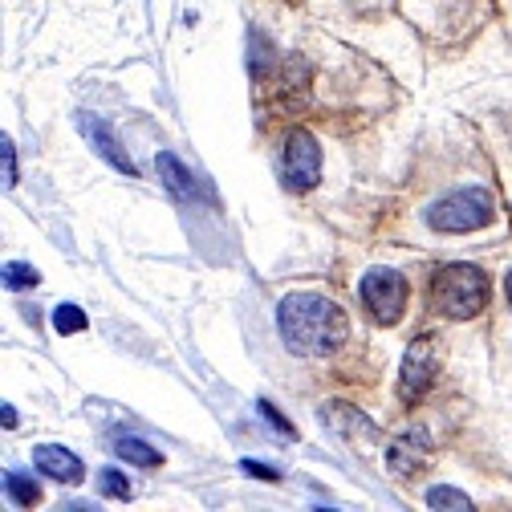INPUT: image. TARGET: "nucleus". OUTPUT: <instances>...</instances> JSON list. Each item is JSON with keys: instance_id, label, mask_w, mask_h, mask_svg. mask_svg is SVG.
Returning <instances> with one entry per match:
<instances>
[{"instance_id": "f257e3e1", "label": "nucleus", "mask_w": 512, "mask_h": 512, "mask_svg": "<svg viewBox=\"0 0 512 512\" xmlns=\"http://www.w3.org/2000/svg\"><path fill=\"white\" fill-rule=\"evenodd\" d=\"M277 330L293 354L326 358V354L346 346L350 317L338 301H330L322 293H289L277 309Z\"/></svg>"}, {"instance_id": "f03ea898", "label": "nucleus", "mask_w": 512, "mask_h": 512, "mask_svg": "<svg viewBox=\"0 0 512 512\" xmlns=\"http://www.w3.org/2000/svg\"><path fill=\"white\" fill-rule=\"evenodd\" d=\"M431 297L443 317L452 322H468L488 305V273L476 265H443L431 277Z\"/></svg>"}, {"instance_id": "7ed1b4c3", "label": "nucleus", "mask_w": 512, "mask_h": 512, "mask_svg": "<svg viewBox=\"0 0 512 512\" xmlns=\"http://www.w3.org/2000/svg\"><path fill=\"white\" fill-rule=\"evenodd\" d=\"M492 216H496V204L484 187H460L427 208V224L435 232H476L492 224Z\"/></svg>"}, {"instance_id": "20e7f679", "label": "nucleus", "mask_w": 512, "mask_h": 512, "mask_svg": "<svg viewBox=\"0 0 512 512\" xmlns=\"http://www.w3.org/2000/svg\"><path fill=\"white\" fill-rule=\"evenodd\" d=\"M358 293H362V305L370 309V317L378 326H395V322H403V313H407V281H403V273H395V269H370L366 277H362V285H358Z\"/></svg>"}, {"instance_id": "39448f33", "label": "nucleus", "mask_w": 512, "mask_h": 512, "mask_svg": "<svg viewBox=\"0 0 512 512\" xmlns=\"http://www.w3.org/2000/svg\"><path fill=\"white\" fill-rule=\"evenodd\" d=\"M317 179H322V147H317L309 131H293L281 155V183L305 196V191L317 187Z\"/></svg>"}, {"instance_id": "423d86ee", "label": "nucleus", "mask_w": 512, "mask_h": 512, "mask_svg": "<svg viewBox=\"0 0 512 512\" xmlns=\"http://www.w3.org/2000/svg\"><path fill=\"white\" fill-rule=\"evenodd\" d=\"M435 370H439V362H435V346H431V338H419V342L407 350V358H403L399 399H403V403H419V399L427 395V387L435 382Z\"/></svg>"}, {"instance_id": "0eeeda50", "label": "nucleus", "mask_w": 512, "mask_h": 512, "mask_svg": "<svg viewBox=\"0 0 512 512\" xmlns=\"http://www.w3.org/2000/svg\"><path fill=\"white\" fill-rule=\"evenodd\" d=\"M427 460H431V435H427L423 427L403 431V435L387 447V468H391V476H399V480L419 476V472L427 468Z\"/></svg>"}, {"instance_id": "6e6552de", "label": "nucleus", "mask_w": 512, "mask_h": 512, "mask_svg": "<svg viewBox=\"0 0 512 512\" xmlns=\"http://www.w3.org/2000/svg\"><path fill=\"white\" fill-rule=\"evenodd\" d=\"M33 464L53 484H82L86 480V464L70 452V447H61V443H37L33 447Z\"/></svg>"}, {"instance_id": "1a4fd4ad", "label": "nucleus", "mask_w": 512, "mask_h": 512, "mask_svg": "<svg viewBox=\"0 0 512 512\" xmlns=\"http://www.w3.org/2000/svg\"><path fill=\"white\" fill-rule=\"evenodd\" d=\"M78 122H82V135H86V143H90V147H94V151H98V155H102V159H106L114 171H122V175H135V171H139V167L131 163V155H126V147L118 143V135L110 131V126H106L102 118L82 114Z\"/></svg>"}, {"instance_id": "9d476101", "label": "nucleus", "mask_w": 512, "mask_h": 512, "mask_svg": "<svg viewBox=\"0 0 512 512\" xmlns=\"http://www.w3.org/2000/svg\"><path fill=\"white\" fill-rule=\"evenodd\" d=\"M322 419L342 439H374V423L358 407H350V403H326L322 407Z\"/></svg>"}, {"instance_id": "9b49d317", "label": "nucleus", "mask_w": 512, "mask_h": 512, "mask_svg": "<svg viewBox=\"0 0 512 512\" xmlns=\"http://www.w3.org/2000/svg\"><path fill=\"white\" fill-rule=\"evenodd\" d=\"M155 171H159V179L167 183L171 196H179V200H191V196H196V179H191V171H187L171 151H163V155L155 159Z\"/></svg>"}, {"instance_id": "f8f14e48", "label": "nucleus", "mask_w": 512, "mask_h": 512, "mask_svg": "<svg viewBox=\"0 0 512 512\" xmlns=\"http://www.w3.org/2000/svg\"><path fill=\"white\" fill-rule=\"evenodd\" d=\"M114 452H118V460H131V464H139V468H159V464H163V456L155 452V447L143 443V439H135V435L114 439Z\"/></svg>"}, {"instance_id": "ddd939ff", "label": "nucleus", "mask_w": 512, "mask_h": 512, "mask_svg": "<svg viewBox=\"0 0 512 512\" xmlns=\"http://www.w3.org/2000/svg\"><path fill=\"white\" fill-rule=\"evenodd\" d=\"M86 326H90V322H86V309H78V305H70V301L53 309V330H57V334L70 338V334H82Z\"/></svg>"}, {"instance_id": "4468645a", "label": "nucleus", "mask_w": 512, "mask_h": 512, "mask_svg": "<svg viewBox=\"0 0 512 512\" xmlns=\"http://www.w3.org/2000/svg\"><path fill=\"white\" fill-rule=\"evenodd\" d=\"M98 492L106 500H131V480H126L118 468H102L98 472Z\"/></svg>"}, {"instance_id": "2eb2a0df", "label": "nucleus", "mask_w": 512, "mask_h": 512, "mask_svg": "<svg viewBox=\"0 0 512 512\" xmlns=\"http://www.w3.org/2000/svg\"><path fill=\"white\" fill-rule=\"evenodd\" d=\"M5 488H9V496L17 500V504H37V480L33 476H25V472H5Z\"/></svg>"}, {"instance_id": "dca6fc26", "label": "nucleus", "mask_w": 512, "mask_h": 512, "mask_svg": "<svg viewBox=\"0 0 512 512\" xmlns=\"http://www.w3.org/2000/svg\"><path fill=\"white\" fill-rule=\"evenodd\" d=\"M427 504H431V508H456V512H468V508H472V500H468L460 488H443V484L427 492Z\"/></svg>"}, {"instance_id": "f3484780", "label": "nucleus", "mask_w": 512, "mask_h": 512, "mask_svg": "<svg viewBox=\"0 0 512 512\" xmlns=\"http://www.w3.org/2000/svg\"><path fill=\"white\" fill-rule=\"evenodd\" d=\"M37 281H41V277H37L29 265H21V261H9V265H5V285H9V289H33Z\"/></svg>"}, {"instance_id": "a211bd4d", "label": "nucleus", "mask_w": 512, "mask_h": 512, "mask_svg": "<svg viewBox=\"0 0 512 512\" xmlns=\"http://www.w3.org/2000/svg\"><path fill=\"white\" fill-rule=\"evenodd\" d=\"M0 155H5V187L13 191L17 187V151H13V139H0Z\"/></svg>"}, {"instance_id": "6ab92c4d", "label": "nucleus", "mask_w": 512, "mask_h": 512, "mask_svg": "<svg viewBox=\"0 0 512 512\" xmlns=\"http://www.w3.org/2000/svg\"><path fill=\"white\" fill-rule=\"evenodd\" d=\"M261 415H265V419H269L285 439H293V435H297V431L289 427V419H285V415H277V407H273V403H261Z\"/></svg>"}, {"instance_id": "aec40b11", "label": "nucleus", "mask_w": 512, "mask_h": 512, "mask_svg": "<svg viewBox=\"0 0 512 512\" xmlns=\"http://www.w3.org/2000/svg\"><path fill=\"white\" fill-rule=\"evenodd\" d=\"M244 472L261 476V480H277V472H273V468H265V464H252V460H244Z\"/></svg>"}, {"instance_id": "412c9836", "label": "nucleus", "mask_w": 512, "mask_h": 512, "mask_svg": "<svg viewBox=\"0 0 512 512\" xmlns=\"http://www.w3.org/2000/svg\"><path fill=\"white\" fill-rule=\"evenodd\" d=\"M504 293H508V305H512V273H508V281H504Z\"/></svg>"}]
</instances>
